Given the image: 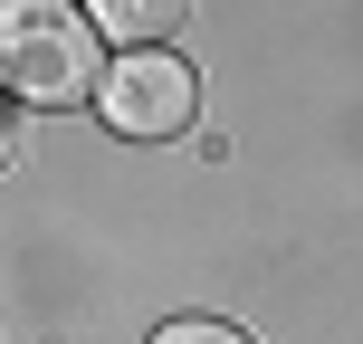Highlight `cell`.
Listing matches in <instances>:
<instances>
[{
	"label": "cell",
	"instance_id": "7a4b0ae2",
	"mask_svg": "<svg viewBox=\"0 0 363 344\" xmlns=\"http://www.w3.org/2000/svg\"><path fill=\"white\" fill-rule=\"evenodd\" d=\"M96 115H106V134L172 144V134H191V115H201V77L182 67V57H163V48L106 57V77H96Z\"/></svg>",
	"mask_w": 363,
	"mask_h": 344
},
{
	"label": "cell",
	"instance_id": "277c9868",
	"mask_svg": "<svg viewBox=\"0 0 363 344\" xmlns=\"http://www.w3.org/2000/svg\"><path fill=\"white\" fill-rule=\"evenodd\" d=\"M153 344H249L239 326H220V316H182V326H163Z\"/></svg>",
	"mask_w": 363,
	"mask_h": 344
},
{
	"label": "cell",
	"instance_id": "5b68a950",
	"mask_svg": "<svg viewBox=\"0 0 363 344\" xmlns=\"http://www.w3.org/2000/svg\"><path fill=\"white\" fill-rule=\"evenodd\" d=\"M0 163H10V134H0Z\"/></svg>",
	"mask_w": 363,
	"mask_h": 344
},
{
	"label": "cell",
	"instance_id": "3957f363",
	"mask_svg": "<svg viewBox=\"0 0 363 344\" xmlns=\"http://www.w3.org/2000/svg\"><path fill=\"white\" fill-rule=\"evenodd\" d=\"M182 10H191V0H86V29L125 38V48H163L182 29Z\"/></svg>",
	"mask_w": 363,
	"mask_h": 344
},
{
	"label": "cell",
	"instance_id": "6da1fadb",
	"mask_svg": "<svg viewBox=\"0 0 363 344\" xmlns=\"http://www.w3.org/2000/svg\"><path fill=\"white\" fill-rule=\"evenodd\" d=\"M0 87L29 106L96 96V29L67 0H0Z\"/></svg>",
	"mask_w": 363,
	"mask_h": 344
}]
</instances>
